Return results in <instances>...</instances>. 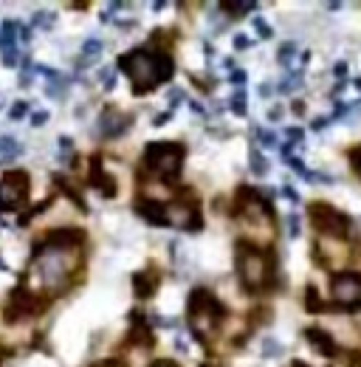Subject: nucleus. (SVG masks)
<instances>
[{"instance_id":"1","label":"nucleus","mask_w":361,"mask_h":367,"mask_svg":"<svg viewBox=\"0 0 361 367\" xmlns=\"http://www.w3.org/2000/svg\"><path fill=\"white\" fill-rule=\"evenodd\" d=\"M118 71H125L133 82V90L141 97L147 90L158 88L161 82L172 79L175 63L167 51L158 48H133L127 54L118 57Z\"/></svg>"},{"instance_id":"2","label":"nucleus","mask_w":361,"mask_h":367,"mask_svg":"<svg viewBox=\"0 0 361 367\" xmlns=\"http://www.w3.org/2000/svg\"><path fill=\"white\" fill-rule=\"evenodd\" d=\"M79 252L74 249H56V246H48V243H40L34 249V260H32V268L37 271L40 283L48 288V291H65L76 271H79Z\"/></svg>"},{"instance_id":"3","label":"nucleus","mask_w":361,"mask_h":367,"mask_svg":"<svg viewBox=\"0 0 361 367\" xmlns=\"http://www.w3.org/2000/svg\"><path fill=\"white\" fill-rule=\"evenodd\" d=\"M234 263H237L240 283H243L246 291H265L274 283V257H271V252L260 249L257 243L237 240Z\"/></svg>"},{"instance_id":"4","label":"nucleus","mask_w":361,"mask_h":367,"mask_svg":"<svg viewBox=\"0 0 361 367\" xmlns=\"http://www.w3.org/2000/svg\"><path fill=\"white\" fill-rule=\"evenodd\" d=\"M184 144L178 141H153L144 147V159H141V175L164 184H178L180 167H184Z\"/></svg>"},{"instance_id":"5","label":"nucleus","mask_w":361,"mask_h":367,"mask_svg":"<svg viewBox=\"0 0 361 367\" xmlns=\"http://www.w3.org/2000/svg\"><path fill=\"white\" fill-rule=\"evenodd\" d=\"M187 314H189V322L195 325V336H198L200 342H203L206 328H218L226 319L223 302L209 288H203V286L189 291V297H187Z\"/></svg>"},{"instance_id":"6","label":"nucleus","mask_w":361,"mask_h":367,"mask_svg":"<svg viewBox=\"0 0 361 367\" xmlns=\"http://www.w3.org/2000/svg\"><path fill=\"white\" fill-rule=\"evenodd\" d=\"M308 218H311V224L319 235H327L333 240H344L350 235V218L344 215V212H339L336 206L324 204V201H316V204L308 206Z\"/></svg>"},{"instance_id":"7","label":"nucleus","mask_w":361,"mask_h":367,"mask_svg":"<svg viewBox=\"0 0 361 367\" xmlns=\"http://www.w3.org/2000/svg\"><path fill=\"white\" fill-rule=\"evenodd\" d=\"M167 224L184 229V232H200L203 229V215L198 209L192 190H180V195L172 204H167Z\"/></svg>"},{"instance_id":"8","label":"nucleus","mask_w":361,"mask_h":367,"mask_svg":"<svg viewBox=\"0 0 361 367\" xmlns=\"http://www.w3.org/2000/svg\"><path fill=\"white\" fill-rule=\"evenodd\" d=\"M330 297H333L336 308L358 314V308H361V277L353 271L333 274V277H330Z\"/></svg>"},{"instance_id":"9","label":"nucleus","mask_w":361,"mask_h":367,"mask_svg":"<svg viewBox=\"0 0 361 367\" xmlns=\"http://www.w3.org/2000/svg\"><path fill=\"white\" fill-rule=\"evenodd\" d=\"M43 308H45V299H40L34 291H28L25 286H17V288L12 291V297H9V302H6L3 319H6L9 325H14V322H23V319H28V317L43 314Z\"/></svg>"},{"instance_id":"10","label":"nucleus","mask_w":361,"mask_h":367,"mask_svg":"<svg viewBox=\"0 0 361 367\" xmlns=\"http://www.w3.org/2000/svg\"><path fill=\"white\" fill-rule=\"evenodd\" d=\"M28 172L25 170H12L6 172V178L0 181V212H12V209H20L28 198Z\"/></svg>"},{"instance_id":"11","label":"nucleus","mask_w":361,"mask_h":367,"mask_svg":"<svg viewBox=\"0 0 361 367\" xmlns=\"http://www.w3.org/2000/svg\"><path fill=\"white\" fill-rule=\"evenodd\" d=\"M133 125V116H125V113H118L116 108H105L102 116H99V133L105 139H118V136H125L127 128Z\"/></svg>"},{"instance_id":"12","label":"nucleus","mask_w":361,"mask_h":367,"mask_svg":"<svg viewBox=\"0 0 361 367\" xmlns=\"http://www.w3.org/2000/svg\"><path fill=\"white\" fill-rule=\"evenodd\" d=\"M90 187L99 190L102 198H107V201L116 198V192H118L116 178H113L110 172H105V167H102V156H94V159H90Z\"/></svg>"},{"instance_id":"13","label":"nucleus","mask_w":361,"mask_h":367,"mask_svg":"<svg viewBox=\"0 0 361 367\" xmlns=\"http://www.w3.org/2000/svg\"><path fill=\"white\" fill-rule=\"evenodd\" d=\"M158 283H161V274L153 266H147V268H141V271L133 274V291H136L138 299H149V297H153L156 288H158Z\"/></svg>"},{"instance_id":"14","label":"nucleus","mask_w":361,"mask_h":367,"mask_svg":"<svg viewBox=\"0 0 361 367\" xmlns=\"http://www.w3.org/2000/svg\"><path fill=\"white\" fill-rule=\"evenodd\" d=\"M43 243L56 246V249H74V252H79L82 243H85V232L82 229H54V232L45 235Z\"/></svg>"},{"instance_id":"15","label":"nucleus","mask_w":361,"mask_h":367,"mask_svg":"<svg viewBox=\"0 0 361 367\" xmlns=\"http://www.w3.org/2000/svg\"><path fill=\"white\" fill-rule=\"evenodd\" d=\"M136 212L153 226H169L167 224V204H161L156 198H138L136 201Z\"/></svg>"},{"instance_id":"16","label":"nucleus","mask_w":361,"mask_h":367,"mask_svg":"<svg viewBox=\"0 0 361 367\" xmlns=\"http://www.w3.org/2000/svg\"><path fill=\"white\" fill-rule=\"evenodd\" d=\"M130 322H133V328H130V336H127V345H138V348H153L156 336H153V330H149V325H147V317H144L141 311H133Z\"/></svg>"},{"instance_id":"17","label":"nucleus","mask_w":361,"mask_h":367,"mask_svg":"<svg viewBox=\"0 0 361 367\" xmlns=\"http://www.w3.org/2000/svg\"><path fill=\"white\" fill-rule=\"evenodd\" d=\"M305 339L322 353V356H336V342H333V336L330 333H324V330H319V328H308L305 330Z\"/></svg>"},{"instance_id":"18","label":"nucleus","mask_w":361,"mask_h":367,"mask_svg":"<svg viewBox=\"0 0 361 367\" xmlns=\"http://www.w3.org/2000/svg\"><path fill=\"white\" fill-rule=\"evenodd\" d=\"M56 187L63 190V192H65V195H68V198H71V201H74V204H76V206H79L82 212H87V204H85L82 192H79V190L74 187V184H71V181H68L65 175H56Z\"/></svg>"},{"instance_id":"19","label":"nucleus","mask_w":361,"mask_h":367,"mask_svg":"<svg viewBox=\"0 0 361 367\" xmlns=\"http://www.w3.org/2000/svg\"><path fill=\"white\" fill-rule=\"evenodd\" d=\"M305 311H311V314L327 311V302L319 297V288H316V286H308V288H305Z\"/></svg>"},{"instance_id":"20","label":"nucleus","mask_w":361,"mask_h":367,"mask_svg":"<svg viewBox=\"0 0 361 367\" xmlns=\"http://www.w3.org/2000/svg\"><path fill=\"white\" fill-rule=\"evenodd\" d=\"M20 144L12 139V136H3L0 139V161H12V159H17L20 156Z\"/></svg>"},{"instance_id":"21","label":"nucleus","mask_w":361,"mask_h":367,"mask_svg":"<svg viewBox=\"0 0 361 367\" xmlns=\"http://www.w3.org/2000/svg\"><path fill=\"white\" fill-rule=\"evenodd\" d=\"M14 37H17V23L6 20V23H3V28H0V46L14 48Z\"/></svg>"},{"instance_id":"22","label":"nucleus","mask_w":361,"mask_h":367,"mask_svg":"<svg viewBox=\"0 0 361 367\" xmlns=\"http://www.w3.org/2000/svg\"><path fill=\"white\" fill-rule=\"evenodd\" d=\"M229 108H231L234 116H246V113H249V108H246V90H243V88H237V94L231 97Z\"/></svg>"},{"instance_id":"23","label":"nucleus","mask_w":361,"mask_h":367,"mask_svg":"<svg viewBox=\"0 0 361 367\" xmlns=\"http://www.w3.org/2000/svg\"><path fill=\"white\" fill-rule=\"evenodd\" d=\"M299 85H302V74L299 71H293V74H288L282 82H280V94H293V90H299Z\"/></svg>"},{"instance_id":"24","label":"nucleus","mask_w":361,"mask_h":367,"mask_svg":"<svg viewBox=\"0 0 361 367\" xmlns=\"http://www.w3.org/2000/svg\"><path fill=\"white\" fill-rule=\"evenodd\" d=\"M220 9L229 12V14H243V12H254L257 3L254 0H240V3H220Z\"/></svg>"},{"instance_id":"25","label":"nucleus","mask_w":361,"mask_h":367,"mask_svg":"<svg viewBox=\"0 0 361 367\" xmlns=\"http://www.w3.org/2000/svg\"><path fill=\"white\" fill-rule=\"evenodd\" d=\"M102 51H105V43L96 40V37H90V40L82 43V59H87V57H99Z\"/></svg>"},{"instance_id":"26","label":"nucleus","mask_w":361,"mask_h":367,"mask_svg":"<svg viewBox=\"0 0 361 367\" xmlns=\"http://www.w3.org/2000/svg\"><path fill=\"white\" fill-rule=\"evenodd\" d=\"M251 172L254 175H265L268 172V159L262 156L260 150H251Z\"/></svg>"},{"instance_id":"27","label":"nucleus","mask_w":361,"mask_h":367,"mask_svg":"<svg viewBox=\"0 0 361 367\" xmlns=\"http://www.w3.org/2000/svg\"><path fill=\"white\" fill-rule=\"evenodd\" d=\"M65 94H68V88L63 85V79H54V82L48 85V97H51V99H65Z\"/></svg>"},{"instance_id":"28","label":"nucleus","mask_w":361,"mask_h":367,"mask_svg":"<svg viewBox=\"0 0 361 367\" xmlns=\"http://www.w3.org/2000/svg\"><path fill=\"white\" fill-rule=\"evenodd\" d=\"M293 54H296V46L293 43H285L282 48H280V63H285V66H291V59H293Z\"/></svg>"},{"instance_id":"29","label":"nucleus","mask_w":361,"mask_h":367,"mask_svg":"<svg viewBox=\"0 0 361 367\" xmlns=\"http://www.w3.org/2000/svg\"><path fill=\"white\" fill-rule=\"evenodd\" d=\"M32 26H37V28H51L54 26V14H34V20H32Z\"/></svg>"},{"instance_id":"30","label":"nucleus","mask_w":361,"mask_h":367,"mask_svg":"<svg viewBox=\"0 0 361 367\" xmlns=\"http://www.w3.org/2000/svg\"><path fill=\"white\" fill-rule=\"evenodd\" d=\"M254 28H257V34H260V37H265V40L271 37V26H268L262 17H254Z\"/></svg>"},{"instance_id":"31","label":"nucleus","mask_w":361,"mask_h":367,"mask_svg":"<svg viewBox=\"0 0 361 367\" xmlns=\"http://www.w3.org/2000/svg\"><path fill=\"white\" fill-rule=\"evenodd\" d=\"M347 159H350V164H353V170L361 175V147H355V150H350L347 152Z\"/></svg>"},{"instance_id":"32","label":"nucleus","mask_w":361,"mask_h":367,"mask_svg":"<svg viewBox=\"0 0 361 367\" xmlns=\"http://www.w3.org/2000/svg\"><path fill=\"white\" fill-rule=\"evenodd\" d=\"M25 110H28V102H14V105H12V110H9V116L17 121V119H23V116H25Z\"/></svg>"},{"instance_id":"33","label":"nucleus","mask_w":361,"mask_h":367,"mask_svg":"<svg viewBox=\"0 0 361 367\" xmlns=\"http://www.w3.org/2000/svg\"><path fill=\"white\" fill-rule=\"evenodd\" d=\"M285 136H288V144H291V147H293L296 141H302V139H305V133L299 130V128H288V130H285Z\"/></svg>"},{"instance_id":"34","label":"nucleus","mask_w":361,"mask_h":367,"mask_svg":"<svg viewBox=\"0 0 361 367\" xmlns=\"http://www.w3.org/2000/svg\"><path fill=\"white\" fill-rule=\"evenodd\" d=\"M3 66H6V68H14V66H17V51H14V48H6V51H3Z\"/></svg>"},{"instance_id":"35","label":"nucleus","mask_w":361,"mask_h":367,"mask_svg":"<svg viewBox=\"0 0 361 367\" xmlns=\"http://www.w3.org/2000/svg\"><path fill=\"white\" fill-rule=\"evenodd\" d=\"M257 139H260V144H265V147H271V144L277 141V139H274V133H271V130H257Z\"/></svg>"},{"instance_id":"36","label":"nucleus","mask_w":361,"mask_h":367,"mask_svg":"<svg viewBox=\"0 0 361 367\" xmlns=\"http://www.w3.org/2000/svg\"><path fill=\"white\" fill-rule=\"evenodd\" d=\"M285 221H288V235L296 237V235H299V215H288Z\"/></svg>"},{"instance_id":"37","label":"nucleus","mask_w":361,"mask_h":367,"mask_svg":"<svg viewBox=\"0 0 361 367\" xmlns=\"http://www.w3.org/2000/svg\"><path fill=\"white\" fill-rule=\"evenodd\" d=\"M249 46H251V40H249L246 34H237V37H234V48H237V51H246Z\"/></svg>"},{"instance_id":"38","label":"nucleus","mask_w":361,"mask_h":367,"mask_svg":"<svg viewBox=\"0 0 361 367\" xmlns=\"http://www.w3.org/2000/svg\"><path fill=\"white\" fill-rule=\"evenodd\" d=\"M94 367H127L122 359H105V361H96Z\"/></svg>"},{"instance_id":"39","label":"nucleus","mask_w":361,"mask_h":367,"mask_svg":"<svg viewBox=\"0 0 361 367\" xmlns=\"http://www.w3.org/2000/svg\"><path fill=\"white\" fill-rule=\"evenodd\" d=\"M231 82H234L237 88H243V82H246V71H234V74H231Z\"/></svg>"},{"instance_id":"40","label":"nucleus","mask_w":361,"mask_h":367,"mask_svg":"<svg viewBox=\"0 0 361 367\" xmlns=\"http://www.w3.org/2000/svg\"><path fill=\"white\" fill-rule=\"evenodd\" d=\"M347 367H361V353H347Z\"/></svg>"},{"instance_id":"41","label":"nucleus","mask_w":361,"mask_h":367,"mask_svg":"<svg viewBox=\"0 0 361 367\" xmlns=\"http://www.w3.org/2000/svg\"><path fill=\"white\" fill-rule=\"evenodd\" d=\"M32 121H34V125H45V121H48V113H45V110H40V113H34V116H32Z\"/></svg>"},{"instance_id":"42","label":"nucleus","mask_w":361,"mask_h":367,"mask_svg":"<svg viewBox=\"0 0 361 367\" xmlns=\"http://www.w3.org/2000/svg\"><path fill=\"white\" fill-rule=\"evenodd\" d=\"M265 353H268V356H274V353H280V348H277L274 342H271V339H265Z\"/></svg>"},{"instance_id":"43","label":"nucleus","mask_w":361,"mask_h":367,"mask_svg":"<svg viewBox=\"0 0 361 367\" xmlns=\"http://www.w3.org/2000/svg\"><path fill=\"white\" fill-rule=\"evenodd\" d=\"M149 367H178V364L175 361H167V359H158V361H153Z\"/></svg>"},{"instance_id":"44","label":"nucleus","mask_w":361,"mask_h":367,"mask_svg":"<svg viewBox=\"0 0 361 367\" xmlns=\"http://www.w3.org/2000/svg\"><path fill=\"white\" fill-rule=\"evenodd\" d=\"M271 94H274V88H271L268 82H265V85H260V97H271Z\"/></svg>"},{"instance_id":"45","label":"nucleus","mask_w":361,"mask_h":367,"mask_svg":"<svg viewBox=\"0 0 361 367\" xmlns=\"http://www.w3.org/2000/svg\"><path fill=\"white\" fill-rule=\"evenodd\" d=\"M291 110H293L296 116H302V113H305V105H302V102H293V105H291Z\"/></svg>"},{"instance_id":"46","label":"nucleus","mask_w":361,"mask_h":367,"mask_svg":"<svg viewBox=\"0 0 361 367\" xmlns=\"http://www.w3.org/2000/svg\"><path fill=\"white\" fill-rule=\"evenodd\" d=\"M20 40H23V43L32 40V28H20Z\"/></svg>"},{"instance_id":"47","label":"nucleus","mask_w":361,"mask_h":367,"mask_svg":"<svg viewBox=\"0 0 361 367\" xmlns=\"http://www.w3.org/2000/svg\"><path fill=\"white\" fill-rule=\"evenodd\" d=\"M268 119H271V121H280V119H282V110H280V108H274V110L268 113Z\"/></svg>"},{"instance_id":"48","label":"nucleus","mask_w":361,"mask_h":367,"mask_svg":"<svg viewBox=\"0 0 361 367\" xmlns=\"http://www.w3.org/2000/svg\"><path fill=\"white\" fill-rule=\"evenodd\" d=\"M282 192H285V198H288V201H293V204H296V201H299V195H296V192H293V190H291V187H285V190H282Z\"/></svg>"},{"instance_id":"49","label":"nucleus","mask_w":361,"mask_h":367,"mask_svg":"<svg viewBox=\"0 0 361 367\" xmlns=\"http://www.w3.org/2000/svg\"><path fill=\"white\" fill-rule=\"evenodd\" d=\"M324 125H327V119H324V116H322V119H316V121H313V130H322V128H324Z\"/></svg>"},{"instance_id":"50","label":"nucleus","mask_w":361,"mask_h":367,"mask_svg":"<svg viewBox=\"0 0 361 367\" xmlns=\"http://www.w3.org/2000/svg\"><path fill=\"white\" fill-rule=\"evenodd\" d=\"M344 74H347V66H344V63H339V66H336V77H344Z\"/></svg>"},{"instance_id":"51","label":"nucleus","mask_w":361,"mask_h":367,"mask_svg":"<svg viewBox=\"0 0 361 367\" xmlns=\"http://www.w3.org/2000/svg\"><path fill=\"white\" fill-rule=\"evenodd\" d=\"M189 108H192V110H195V113H203V105H200V102H192V105H189Z\"/></svg>"}]
</instances>
